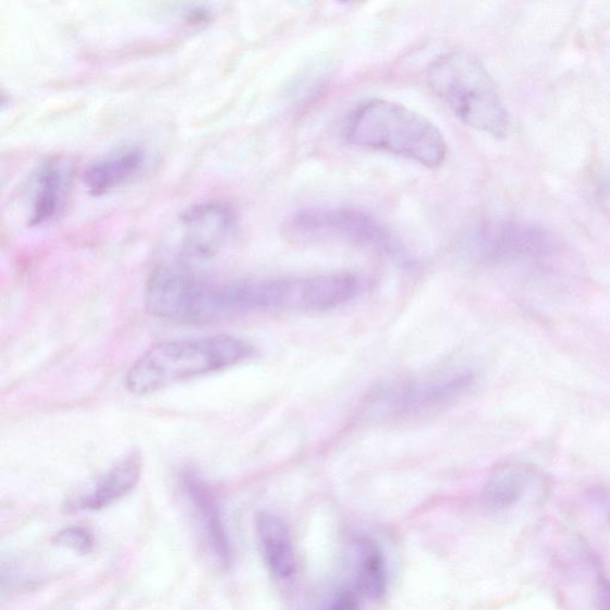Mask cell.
I'll return each mask as SVG.
<instances>
[{
  "label": "cell",
  "mask_w": 610,
  "mask_h": 610,
  "mask_svg": "<svg viewBox=\"0 0 610 610\" xmlns=\"http://www.w3.org/2000/svg\"><path fill=\"white\" fill-rule=\"evenodd\" d=\"M353 545L359 594L372 602L382 601L387 592V565L381 546L369 536H359Z\"/></svg>",
  "instance_id": "obj_14"
},
{
  "label": "cell",
  "mask_w": 610,
  "mask_h": 610,
  "mask_svg": "<svg viewBox=\"0 0 610 610\" xmlns=\"http://www.w3.org/2000/svg\"><path fill=\"white\" fill-rule=\"evenodd\" d=\"M597 605L600 610H610V582L602 580L597 590Z\"/></svg>",
  "instance_id": "obj_17"
},
{
  "label": "cell",
  "mask_w": 610,
  "mask_h": 610,
  "mask_svg": "<svg viewBox=\"0 0 610 610\" xmlns=\"http://www.w3.org/2000/svg\"><path fill=\"white\" fill-rule=\"evenodd\" d=\"M467 371L446 373L427 380L390 386L377 396V404L387 414L412 415L448 404L472 383Z\"/></svg>",
  "instance_id": "obj_7"
},
{
  "label": "cell",
  "mask_w": 610,
  "mask_h": 610,
  "mask_svg": "<svg viewBox=\"0 0 610 610\" xmlns=\"http://www.w3.org/2000/svg\"><path fill=\"white\" fill-rule=\"evenodd\" d=\"M181 484L207 552L219 567L228 568L233 560V550L215 493L193 472L182 474Z\"/></svg>",
  "instance_id": "obj_8"
},
{
  "label": "cell",
  "mask_w": 610,
  "mask_h": 610,
  "mask_svg": "<svg viewBox=\"0 0 610 610\" xmlns=\"http://www.w3.org/2000/svg\"><path fill=\"white\" fill-rule=\"evenodd\" d=\"M471 247L483 260L499 265H538L555 253L554 242L545 231L511 221L479 227Z\"/></svg>",
  "instance_id": "obj_6"
},
{
  "label": "cell",
  "mask_w": 610,
  "mask_h": 610,
  "mask_svg": "<svg viewBox=\"0 0 610 610\" xmlns=\"http://www.w3.org/2000/svg\"><path fill=\"white\" fill-rule=\"evenodd\" d=\"M236 225V214L226 204L191 206L180 216L170 262L193 267L194 263L212 259L233 236Z\"/></svg>",
  "instance_id": "obj_5"
},
{
  "label": "cell",
  "mask_w": 610,
  "mask_h": 610,
  "mask_svg": "<svg viewBox=\"0 0 610 610\" xmlns=\"http://www.w3.org/2000/svg\"><path fill=\"white\" fill-rule=\"evenodd\" d=\"M425 78L463 124L495 138L507 136V110L494 79L478 58L467 52L444 54L432 61Z\"/></svg>",
  "instance_id": "obj_3"
},
{
  "label": "cell",
  "mask_w": 610,
  "mask_h": 610,
  "mask_svg": "<svg viewBox=\"0 0 610 610\" xmlns=\"http://www.w3.org/2000/svg\"><path fill=\"white\" fill-rule=\"evenodd\" d=\"M142 461L139 454H131L116 462L100 479L67 503V510L99 511L119 501L136 490L141 478Z\"/></svg>",
  "instance_id": "obj_10"
},
{
  "label": "cell",
  "mask_w": 610,
  "mask_h": 610,
  "mask_svg": "<svg viewBox=\"0 0 610 610\" xmlns=\"http://www.w3.org/2000/svg\"><path fill=\"white\" fill-rule=\"evenodd\" d=\"M345 138L357 148L397 155L435 168L446 161L443 132L414 110L385 100H371L352 113Z\"/></svg>",
  "instance_id": "obj_2"
},
{
  "label": "cell",
  "mask_w": 610,
  "mask_h": 610,
  "mask_svg": "<svg viewBox=\"0 0 610 610\" xmlns=\"http://www.w3.org/2000/svg\"><path fill=\"white\" fill-rule=\"evenodd\" d=\"M252 355L247 341L231 335L165 341L130 366L125 383L132 395H149L190 378L233 368Z\"/></svg>",
  "instance_id": "obj_1"
},
{
  "label": "cell",
  "mask_w": 610,
  "mask_h": 610,
  "mask_svg": "<svg viewBox=\"0 0 610 610\" xmlns=\"http://www.w3.org/2000/svg\"><path fill=\"white\" fill-rule=\"evenodd\" d=\"M292 238L304 241L339 240L382 251L405 259V249L380 219L352 206L308 207L287 224Z\"/></svg>",
  "instance_id": "obj_4"
},
{
  "label": "cell",
  "mask_w": 610,
  "mask_h": 610,
  "mask_svg": "<svg viewBox=\"0 0 610 610\" xmlns=\"http://www.w3.org/2000/svg\"><path fill=\"white\" fill-rule=\"evenodd\" d=\"M255 532L268 573L275 582L290 584L296 577L297 558L288 524L264 510L255 518Z\"/></svg>",
  "instance_id": "obj_11"
},
{
  "label": "cell",
  "mask_w": 610,
  "mask_h": 610,
  "mask_svg": "<svg viewBox=\"0 0 610 610\" xmlns=\"http://www.w3.org/2000/svg\"><path fill=\"white\" fill-rule=\"evenodd\" d=\"M54 544L78 555H89L93 551L96 539L90 530L73 526L60 531L55 535Z\"/></svg>",
  "instance_id": "obj_15"
},
{
  "label": "cell",
  "mask_w": 610,
  "mask_h": 610,
  "mask_svg": "<svg viewBox=\"0 0 610 610\" xmlns=\"http://www.w3.org/2000/svg\"><path fill=\"white\" fill-rule=\"evenodd\" d=\"M145 152L139 145H126L96 161L84 173V185L93 196H101L127 185L143 168Z\"/></svg>",
  "instance_id": "obj_12"
},
{
  "label": "cell",
  "mask_w": 610,
  "mask_h": 610,
  "mask_svg": "<svg viewBox=\"0 0 610 610\" xmlns=\"http://www.w3.org/2000/svg\"><path fill=\"white\" fill-rule=\"evenodd\" d=\"M326 610H359V597L355 590H338L329 601Z\"/></svg>",
  "instance_id": "obj_16"
},
{
  "label": "cell",
  "mask_w": 610,
  "mask_h": 610,
  "mask_svg": "<svg viewBox=\"0 0 610 610\" xmlns=\"http://www.w3.org/2000/svg\"><path fill=\"white\" fill-rule=\"evenodd\" d=\"M535 472L521 462H508L497 468L483 490L484 505L495 511L519 505L531 491Z\"/></svg>",
  "instance_id": "obj_13"
},
{
  "label": "cell",
  "mask_w": 610,
  "mask_h": 610,
  "mask_svg": "<svg viewBox=\"0 0 610 610\" xmlns=\"http://www.w3.org/2000/svg\"><path fill=\"white\" fill-rule=\"evenodd\" d=\"M73 168L65 158L43 162L33 177L29 225L41 227L54 221L65 209Z\"/></svg>",
  "instance_id": "obj_9"
}]
</instances>
